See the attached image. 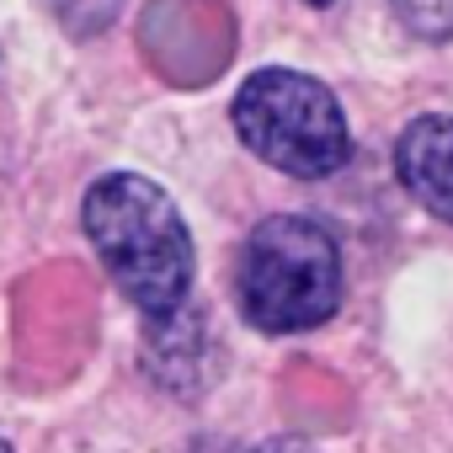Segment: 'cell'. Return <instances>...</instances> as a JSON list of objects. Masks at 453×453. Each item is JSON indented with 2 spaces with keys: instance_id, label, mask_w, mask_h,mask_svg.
<instances>
[{
  "instance_id": "6",
  "label": "cell",
  "mask_w": 453,
  "mask_h": 453,
  "mask_svg": "<svg viewBox=\"0 0 453 453\" xmlns=\"http://www.w3.org/2000/svg\"><path fill=\"white\" fill-rule=\"evenodd\" d=\"M251 453H315V448H304L299 437H273V442H257Z\"/></svg>"
},
{
  "instance_id": "3",
  "label": "cell",
  "mask_w": 453,
  "mask_h": 453,
  "mask_svg": "<svg viewBox=\"0 0 453 453\" xmlns=\"http://www.w3.org/2000/svg\"><path fill=\"white\" fill-rule=\"evenodd\" d=\"M230 118H235V134L246 139V150H257L267 165H278L299 181L336 176L352 155L342 102L331 96V86H320L315 75H299V70H257L241 86Z\"/></svg>"
},
{
  "instance_id": "4",
  "label": "cell",
  "mask_w": 453,
  "mask_h": 453,
  "mask_svg": "<svg viewBox=\"0 0 453 453\" xmlns=\"http://www.w3.org/2000/svg\"><path fill=\"white\" fill-rule=\"evenodd\" d=\"M395 171L426 213L453 224V118H416L395 144Z\"/></svg>"
},
{
  "instance_id": "8",
  "label": "cell",
  "mask_w": 453,
  "mask_h": 453,
  "mask_svg": "<svg viewBox=\"0 0 453 453\" xmlns=\"http://www.w3.org/2000/svg\"><path fill=\"white\" fill-rule=\"evenodd\" d=\"M0 453H12V448H6V442H0Z\"/></svg>"
},
{
  "instance_id": "5",
  "label": "cell",
  "mask_w": 453,
  "mask_h": 453,
  "mask_svg": "<svg viewBox=\"0 0 453 453\" xmlns=\"http://www.w3.org/2000/svg\"><path fill=\"white\" fill-rule=\"evenodd\" d=\"M389 6L416 38H426V43L453 38V0H389Z\"/></svg>"
},
{
  "instance_id": "1",
  "label": "cell",
  "mask_w": 453,
  "mask_h": 453,
  "mask_svg": "<svg viewBox=\"0 0 453 453\" xmlns=\"http://www.w3.org/2000/svg\"><path fill=\"white\" fill-rule=\"evenodd\" d=\"M86 241L118 294L144 310L150 320H171L187 304L192 288V235L176 213V203L134 171H112L91 181L81 203Z\"/></svg>"
},
{
  "instance_id": "7",
  "label": "cell",
  "mask_w": 453,
  "mask_h": 453,
  "mask_svg": "<svg viewBox=\"0 0 453 453\" xmlns=\"http://www.w3.org/2000/svg\"><path fill=\"white\" fill-rule=\"evenodd\" d=\"M310 6H336V0H310Z\"/></svg>"
},
{
  "instance_id": "2",
  "label": "cell",
  "mask_w": 453,
  "mask_h": 453,
  "mask_svg": "<svg viewBox=\"0 0 453 453\" xmlns=\"http://www.w3.org/2000/svg\"><path fill=\"white\" fill-rule=\"evenodd\" d=\"M241 310L267 336L315 331L342 304V246L320 219L273 213L241 246Z\"/></svg>"
}]
</instances>
